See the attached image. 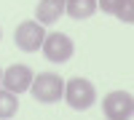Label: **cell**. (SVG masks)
I'll return each mask as SVG.
<instances>
[{"instance_id": "8fae6325", "label": "cell", "mask_w": 134, "mask_h": 120, "mask_svg": "<svg viewBox=\"0 0 134 120\" xmlns=\"http://www.w3.org/2000/svg\"><path fill=\"white\" fill-rule=\"evenodd\" d=\"M0 78H3V72H0Z\"/></svg>"}, {"instance_id": "3957f363", "label": "cell", "mask_w": 134, "mask_h": 120, "mask_svg": "<svg viewBox=\"0 0 134 120\" xmlns=\"http://www.w3.org/2000/svg\"><path fill=\"white\" fill-rule=\"evenodd\" d=\"M43 53H46V59L51 64H64L67 59L72 56V40L64 35V32H48L46 37H43Z\"/></svg>"}, {"instance_id": "30bf717a", "label": "cell", "mask_w": 134, "mask_h": 120, "mask_svg": "<svg viewBox=\"0 0 134 120\" xmlns=\"http://www.w3.org/2000/svg\"><path fill=\"white\" fill-rule=\"evenodd\" d=\"M19 110V96L16 93H11V91H0V120H8V117H14Z\"/></svg>"}, {"instance_id": "277c9868", "label": "cell", "mask_w": 134, "mask_h": 120, "mask_svg": "<svg viewBox=\"0 0 134 120\" xmlns=\"http://www.w3.org/2000/svg\"><path fill=\"white\" fill-rule=\"evenodd\" d=\"M102 112L107 120H129L134 112V99L129 91H113L105 96L102 102Z\"/></svg>"}, {"instance_id": "8992f818", "label": "cell", "mask_w": 134, "mask_h": 120, "mask_svg": "<svg viewBox=\"0 0 134 120\" xmlns=\"http://www.w3.org/2000/svg\"><path fill=\"white\" fill-rule=\"evenodd\" d=\"M30 83H32V70L24 67V64H14V67H8L3 72V78H0V85H3L5 91L11 93H24L30 91Z\"/></svg>"}, {"instance_id": "5b68a950", "label": "cell", "mask_w": 134, "mask_h": 120, "mask_svg": "<svg viewBox=\"0 0 134 120\" xmlns=\"http://www.w3.org/2000/svg\"><path fill=\"white\" fill-rule=\"evenodd\" d=\"M43 37H46V29H43V24H38V21H21L16 27V32H14L16 48L27 51V53H35L43 46Z\"/></svg>"}, {"instance_id": "9c48e42d", "label": "cell", "mask_w": 134, "mask_h": 120, "mask_svg": "<svg viewBox=\"0 0 134 120\" xmlns=\"http://www.w3.org/2000/svg\"><path fill=\"white\" fill-rule=\"evenodd\" d=\"M64 11L72 19H88L97 11V0H64Z\"/></svg>"}, {"instance_id": "ba28073f", "label": "cell", "mask_w": 134, "mask_h": 120, "mask_svg": "<svg viewBox=\"0 0 134 120\" xmlns=\"http://www.w3.org/2000/svg\"><path fill=\"white\" fill-rule=\"evenodd\" d=\"M62 14H64V0H40L35 8L38 24H54Z\"/></svg>"}, {"instance_id": "52a82bcc", "label": "cell", "mask_w": 134, "mask_h": 120, "mask_svg": "<svg viewBox=\"0 0 134 120\" xmlns=\"http://www.w3.org/2000/svg\"><path fill=\"white\" fill-rule=\"evenodd\" d=\"M97 5H102L105 14L118 16L124 24L134 21V0H97Z\"/></svg>"}, {"instance_id": "6da1fadb", "label": "cell", "mask_w": 134, "mask_h": 120, "mask_svg": "<svg viewBox=\"0 0 134 120\" xmlns=\"http://www.w3.org/2000/svg\"><path fill=\"white\" fill-rule=\"evenodd\" d=\"M30 93L35 96V102H40V104H54V102H59L62 93H64V80L59 75H54V72H40L38 78H32Z\"/></svg>"}, {"instance_id": "7a4b0ae2", "label": "cell", "mask_w": 134, "mask_h": 120, "mask_svg": "<svg viewBox=\"0 0 134 120\" xmlns=\"http://www.w3.org/2000/svg\"><path fill=\"white\" fill-rule=\"evenodd\" d=\"M62 96L67 99V104H70L72 110H88V107L97 102V91H94V85L88 83L86 78H72V80H67Z\"/></svg>"}]
</instances>
